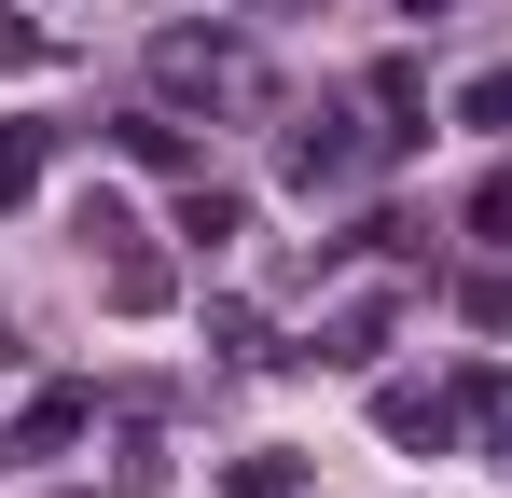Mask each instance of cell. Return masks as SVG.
<instances>
[{
  "mask_svg": "<svg viewBox=\"0 0 512 498\" xmlns=\"http://www.w3.org/2000/svg\"><path fill=\"white\" fill-rule=\"evenodd\" d=\"M70 236L97 249V291H111V319H167V305H180V263L153 249V222H139L125 194H84V222H70Z\"/></svg>",
  "mask_w": 512,
  "mask_h": 498,
  "instance_id": "obj_1",
  "label": "cell"
},
{
  "mask_svg": "<svg viewBox=\"0 0 512 498\" xmlns=\"http://www.w3.org/2000/svg\"><path fill=\"white\" fill-rule=\"evenodd\" d=\"M153 83H167V97H208V111H263V97H277L263 56L222 28V14H208V28H153Z\"/></svg>",
  "mask_w": 512,
  "mask_h": 498,
  "instance_id": "obj_2",
  "label": "cell"
},
{
  "mask_svg": "<svg viewBox=\"0 0 512 498\" xmlns=\"http://www.w3.org/2000/svg\"><path fill=\"white\" fill-rule=\"evenodd\" d=\"M388 153H402L388 125H360V111H305V125H291V194H346L360 166H388Z\"/></svg>",
  "mask_w": 512,
  "mask_h": 498,
  "instance_id": "obj_3",
  "label": "cell"
},
{
  "mask_svg": "<svg viewBox=\"0 0 512 498\" xmlns=\"http://www.w3.org/2000/svg\"><path fill=\"white\" fill-rule=\"evenodd\" d=\"M84 429H97V388H70V374H56V388H28V415L0 429V457H28V471H42V457H70Z\"/></svg>",
  "mask_w": 512,
  "mask_h": 498,
  "instance_id": "obj_4",
  "label": "cell"
},
{
  "mask_svg": "<svg viewBox=\"0 0 512 498\" xmlns=\"http://www.w3.org/2000/svg\"><path fill=\"white\" fill-rule=\"evenodd\" d=\"M374 429H388V443H429V457H443V443H457L471 415H457V388H416V374H388V388H374Z\"/></svg>",
  "mask_w": 512,
  "mask_h": 498,
  "instance_id": "obj_5",
  "label": "cell"
},
{
  "mask_svg": "<svg viewBox=\"0 0 512 498\" xmlns=\"http://www.w3.org/2000/svg\"><path fill=\"white\" fill-rule=\"evenodd\" d=\"M180 249H194V263H208V249H236L250 236V194H236V180H208V166H194V180H180V222H167Z\"/></svg>",
  "mask_w": 512,
  "mask_h": 498,
  "instance_id": "obj_6",
  "label": "cell"
},
{
  "mask_svg": "<svg viewBox=\"0 0 512 498\" xmlns=\"http://www.w3.org/2000/svg\"><path fill=\"white\" fill-rule=\"evenodd\" d=\"M208 346H222V360H250V374H291V360H305V346H277V319H263V305H236V291L208 305Z\"/></svg>",
  "mask_w": 512,
  "mask_h": 498,
  "instance_id": "obj_7",
  "label": "cell"
},
{
  "mask_svg": "<svg viewBox=\"0 0 512 498\" xmlns=\"http://www.w3.org/2000/svg\"><path fill=\"white\" fill-rule=\"evenodd\" d=\"M305 360H333V374H374V360H388V305H374V291H360V305H333Z\"/></svg>",
  "mask_w": 512,
  "mask_h": 498,
  "instance_id": "obj_8",
  "label": "cell"
},
{
  "mask_svg": "<svg viewBox=\"0 0 512 498\" xmlns=\"http://www.w3.org/2000/svg\"><path fill=\"white\" fill-rule=\"evenodd\" d=\"M319 471L291 457V443H250V457H222V498H305Z\"/></svg>",
  "mask_w": 512,
  "mask_h": 498,
  "instance_id": "obj_9",
  "label": "cell"
},
{
  "mask_svg": "<svg viewBox=\"0 0 512 498\" xmlns=\"http://www.w3.org/2000/svg\"><path fill=\"white\" fill-rule=\"evenodd\" d=\"M111 139H125L139 166H167V180H194V125H180V111H125Z\"/></svg>",
  "mask_w": 512,
  "mask_h": 498,
  "instance_id": "obj_10",
  "label": "cell"
},
{
  "mask_svg": "<svg viewBox=\"0 0 512 498\" xmlns=\"http://www.w3.org/2000/svg\"><path fill=\"white\" fill-rule=\"evenodd\" d=\"M42 153H56V125H0V208H28V180H42Z\"/></svg>",
  "mask_w": 512,
  "mask_h": 498,
  "instance_id": "obj_11",
  "label": "cell"
},
{
  "mask_svg": "<svg viewBox=\"0 0 512 498\" xmlns=\"http://www.w3.org/2000/svg\"><path fill=\"white\" fill-rule=\"evenodd\" d=\"M111 457H125V471H111V498H167V443H153V429H125Z\"/></svg>",
  "mask_w": 512,
  "mask_h": 498,
  "instance_id": "obj_12",
  "label": "cell"
},
{
  "mask_svg": "<svg viewBox=\"0 0 512 498\" xmlns=\"http://www.w3.org/2000/svg\"><path fill=\"white\" fill-rule=\"evenodd\" d=\"M457 319H471V332H512V277H499V263L457 277Z\"/></svg>",
  "mask_w": 512,
  "mask_h": 498,
  "instance_id": "obj_13",
  "label": "cell"
},
{
  "mask_svg": "<svg viewBox=\"0 0 512 498\" xmlns=\"http://www.w3.org/2000/svg\"><path fill=\"white\" fill-rule=\"evenodd\" d=\"M457 125H485V139H512V70H471V83H457Z\"/></svg>",
  "mask_w": 512,
  "mask_h": 498,
  "instance_id": "obj_14",
  "label": "cell"
},
{
  "mask_svg": "<svg viewBox=\"0 0 512 498\" xmlns=\"http://www.w3.org/2000/svg\"><path fill=\"white\" fill-rule=\"evenodd\" d=\"M0 70H56V28L42 14H0Z\"/></svg>",
  "mask_w": 512,
  "mask_h": 498,
  "instance_id": "obj_15",
  "label": "cell"
},
{
  "mask_svg": "<svg viewBox=\"0 0 512 498\" xmlns=\"http://www.w3.org/2000/svg\"><path fill=\"white\" fill-rule=\"evenodd\" d=\"M471 222H485V236H512V166L485 180V194H471Z\"/></svg>",
  "mask_w": 512,
  "mask_h": 498,
  "instance_id": "obj_16",
  "label": "cell"
},
{
  "mask_svg": "<svg viewBox=\"0 0 512 498\" xmlns=\"http://www.w3.org/2000/svg\"><path fill=\"white\" fill-rule=\"evenodd\" d=\"M0 374H14V319H0Z\"/></svg>",
  "mask_w": 512,
  "mask_h": 498,
  "instance_id": "obj_17",
  "label": "cell"
},
{
  "mask_svg": "<svg viewBox=\"0 0 512 498\" xmlns=\"http://www.w3.org/2000/svg\"><path fill=\"white\" fill-rule=\"evenodd\" d=\"M250 14H305V0H250Z\"/></svg>",
  "mask_w": 512,
  "mask_h": 498,
  "instance_id": "obj_18",
  "label": "cell"
},
{
  "mask_svg": "<svg viewBox=\"0 0 512 498\" xmlns=\"http://www.w3.org/2000/svg\"><path fill=\"white\" fill-rule=\"evenodd\" d=\"M388 14H429V0H388Z\"/></svg>",
  "mask_w": 512,
  "mask_h": 498,
  "instance_id": "obj_19",
  "label": "cell"
}]
</instances>
